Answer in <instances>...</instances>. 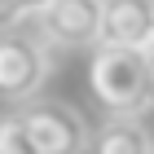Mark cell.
<instances>
[{
    "mask_svg": "<svg viewBox=\"0 0 154 154\" xmlns=\"http://www.w3.org/2000/svg\"><path fill=\"white\" fill-rule=\"evenodd\" d=\"M88 88L93 101L110 119H132L150 106V84H145V53L137 48H110L101 44L88 62Z\"/></svg>",
    "mask_w": 154,
    "mask_h": 154,
    "instance_id": "1",
    "label": "cell"
},
{
    "mask_svg": "<svg viewBox=\"0 0 154 154\" xmlns=\"http://www.w3.org/2000/svg\"><path fill=\"white\" fill-rule=\"evenodd\" d=\"M44 79H48L44 40L22 35V31H0V97L26 101V97L40 93Z\"/></svg>",
    "mask_w": 154,
    "mask_h": 154,
    "instance_id": "2",
    "label": "cell"
},
{
    "mask_svg": "<svg viewBox=\"0 0 154 154\" xmlns=\"http://www.w3.org/2000/svg\"><path fill=\"white\" fill-rule=\"evenodd\" d=\"M35 35L57 48L101 44V0H53L35 13Z\"/></svg>",
    "mask_w": 154,
    "mask_h": 154,
    "instance_id": "3",
    "label": "cell"
},
{
    "mask_svg": "<svg viewBox=\"0 0 154 154\" xmlns=\"http://www.w3.org/2000/svg\"><path fill=\"white\" fill-rule=\"evenodd\" d=\"M22 119H26L35 154H84L88 150L84 115L66 101H35V106L22 110Z\"/></svg>",
    "mask_w": 154,
    "mask_h": 154,
    "instance_id": "4",
    "label": "cell"
},
{
    "mask_svg": "<svg viewBox=\"0 0 154 154\" xmlns=\"http://www.w3.org/2000/svg\"><path fill=\"white\" fill-rule=\"evenodd\" d=\"M101 44L110 48H154V0H101Z\"/></svg>",
    "mask_w": 154,
    "mask_h": 154,
    "instance_id": "5",
    "label": "cell"
},
{
    "mask_svg": "<svg viewBox=\"0 0 154 154\" xmlns=\"http://www.w3.org/2000/svg\"><path fill=\"white\" fill-rule=\"evenodd\" d=\"M88 154H154V141L137 119H106L88 137Z\"/></svg>",
    "mask_w": 154,
    "mask_h": 154,
    "instance_id": "6",
    "label": "cell"
},
{
    "mask_svg": "<svg viewBox=\"0 0 154 154\" xmlns=\"http://www.w3.org/2000/svg\"><path fill=\"white\" fill-rule=\"evenodd\" d=\"M0 154H35L22 110L18 115H0Z\"/></svg>",
    "mask_w": 154,
    "mask_h": 154,
    "instance_id": "7",
    "label": "cell"
},
{
    "mask_svg": "<svg viewBox=\"0 0 154 154\" xmlns=\"http://www.w3.org/2000/svg\"><path fill=\"white\" fill-rule=\"evenodd\" d=\"M44 5H53V0H0V31H13L22 18H35Z\"/></svg>",
    "mask_w": 154,
    "mask_h": 154,
    "instance_id": "8",
    "label": "cell"
},
{
    "mask_svg": "<svg viewBox=\"0 0 154 154\" xmlns=\"http://www.w3.org/2000/svg\"><path fill=\"white\" fill-rule=\"evenodd\" d=\"M145 84H150V101H154V48L145 53Z\"/></svg>",
    "mask_w": 154,
    "mask_h": 154,
    "instance_id": "9",
    "label": "cell"
}]
</instances>
